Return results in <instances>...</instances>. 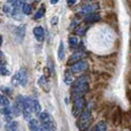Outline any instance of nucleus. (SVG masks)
<instances>
[{"instance_id": "9", "label": "nucleus", "mask_w": 131, "mask_h": 131, "mask_svg": "<svg viewBox=\"0 0 131 131\" xmlns=\"http://www.w3.org/2000/svg\"><path fill=\"white\" fill-rule=\"evenodd\" d=\"M34 35H35V37H36V39L37 40H39V41H41L43 38H45V30H43V28L42 27H36V28H34Z\"/></svg>"}, {"instance_id": "5", "label": "nucleus", "mask_w": 131, "mask_h": 131, "mask_svg": "<svg viewBox=\"0 0 131 131\" xmlns=\"http://www.w3.org/2000/svg\"><path fill=\"white\" fill-rule=\"evenodd\" d=\"M32 100L29 98H24V104L22 107V113L25 119H29L32 114Z\"/></svg>"}, {"instance_id": "27", "label": "nucleus", "mask_w": 131, "mask_h": 131, "mask_svg": "<svg viewBox=\"0 0 131 131\" xmlns=\"http://www.w3.org/2000/svg\"><path fill=\"white\" fill-rule=\"evenodd\" d=\"M36 131H48V128L46 127V125H41V126H39Z\"/></svg>"}, {"instance_id": "24", "label": "nucleus", "mask_w": 131, "mask_h": 131, "mask_svg": "<svg viewBox=\"0 0 131 131\" xmlns=\"http://www.w3.org/2000/svg\"><path fill=\"white\" fill-rule=\"evenodd\" d=\"M3 11H4V13H6V14H11L12 13V11H13V9H12L11 5L5 4V5L3 6Z\"/></svg>"}, {"instance_id": "15", "label": "nucleus", "mask_w": 131, "mask_h": 131, "mask_svg": "<svg viewBox=\"0 0 131 131\" xmlns=\"http://www.w3.org/2000/svg\"><path fill=\"white\" fill-rule=\"evenodd\" d=\"M38 127H39V122L37 119H31L29 121V128L31 131H36Z\"/></svg>"}, {"instance_id": "2", "label": "nucleus", "mask_w": 131, "mask_h": 131, "mask_svg": "<svg viewBox=\"0 0 131 131\" xmlns=\"http://www.w3.org/2000/svg\"><path fill=\"white\" fill-rule=\"evenodd\" d=\"M91 112L88 110H85L84 112H82L79 114L78 120H77V125H78L79 129L81 131H85L91 123Z\"/></svg>"}, {"instance_id": "31", "label": "nucleus", "mask_w": 131, "mask_h": 131, "mask_svg": "<svg viewBox=\"0 0 131 131\" xmlns=\"http://www.w3.org/2000/svg\"><path fill=\"white\" fill-rule=\"evenodd\" d=\"M15 1H17V0H8V2H9V3H12V4H13Z\"/></svg>"}, {"instance_id": "14", "label": "nucleus", "mask_w": 131, "mask_h": 131, "mask_svg": "<svg viewBox=\"0 0 131 131\" xmlns=\"http://www.w3.org/2000/svg\"><path fill=\"white\" fill-rule=\"evenodd\" d=\"M57 56H58L59 60H63V58H64V45L62 41H60V43H59Z\"/></svg>"}, {"instance_id": "11", "label": "nucleus", "mask_w": 131, "mask_h": 131, "mask_svg": "<svg viewBox=\"0 0 131 131\" xmlns=\"http://www.w3.org/2000/svg\"><path fill=\"white\" fill-rule=\"evenodd\" d=\"M85 56V53L81 52V51H79V52H74L70 56V58H69V61L70 62H77L78 60H82V58Z\"/></svg>"}, {"instance_id": "33", "label": "nucleus", "mask_w": 131, "mask_h": 131, "mask_svg": "<svg viewBox=\"0 0 131 131\" xmlns=\"http://www.w3.org/2000/svg\"><path fill=\"white\" fill-rule=\"evenodd\" d=\"M36 1H39V0H36Z\"/></svg>"}, {"instance_id": "10", "label": "nucleus", "mask_w": 131, "mask_h": 131, "mask_svg": "<svg viewBox=\"0 0 131 131\" xmlns=\"http://www.w3.org/2000/svg\"><path fill=\"white\" fill-rule=\"evenodd\" d=\"M101 19L100 15L97 13H91L89 15H87L85 18V21L87 23H95V22H98L99 20Z\"/></svg>"}, {"instance_id": "23", "label": "nucleus", "mask_w": 131, "mask_h": 131, "mask_svg": "<svg viewBox=\"0 0 131 131\" xmlns=\"http://www.w3.org/2000/svg\"><path fill=\"white\" fill-rule=\"evenodd\" d=\"M10 74V71L8 70V68L4 67V66H0V75L1 76H7Z\"/></svg>"}, {"instance_id": "13", "label": "nucleus", "mask_w": 131, "mask_h": 131, "mask_svg": "<svg viewBox=\"0 0 131 131\" xmlns=\"http://www.w3.org/2000/svg\"><path fill=\"white\" fill-rule=\"evenodd\" d=\"M32 110H33L36 113H38V114L40 112L41 106H40V104L39 103V101H37V100H32Z\"/></svg>"}, {"instance_id": "34", "label": "nucleus", "mask_w": 131, "mask_h": 131, "mask_svg": "<svg viewBox=\"0 0 131 131\" xmlns=\"http://www.w3.org/2000/svg\"><path fill=\"white\" fill-rule=\"evenodd\" d=\"M14 131H17V130H14Z\"/></svg>"}, {"instance_id": "12", "label": "nucleus", "mask_w": 131, "mask_h": 131, "mask_svg": "<svg viewBox=\"0 0 131 131\" xmlns=\"http://www.w3.org/2000/svg\"><path fill=\"white\" fill-rule=\"evenodd\" d=\"M106 129H107L106 123L104 121H100L93 127L91 131H106Z\"/></svg>"}, {"instance_id": "1", "label": "nucleus", "mask_w": 131, "mask_h": 131, "mask_svg": "<svg viewBox=\"0 0 131 131\" xmlns=\"http://www.w3.org/2000/svg\"><path fill=\"white\" fill-rule=\"evenodd\" d=\"M89 91V82L87 77L83 76L77 79L73 86V96L75 98L83 97Z\"/></svg>"}, {"instance_id": "20", "label": "nucleus", "mask_w": 131, "mask_h": 131, "mask_svg": "<svg viewBox=\"0 0 131 131\" xmlns=\"http://www.w3.org/2000/svg\"><path fill=\"white\" fill-rule=\"evenodd\" d=\"M45 12H46V10H45V7H40L39 10L37 11V13L35 14V19H40V18H42V16L45 15Z\"/></svg>"}, {"instance_id": "4", "label": "nucleus", "mask_w": 131, "mask_h": 131, "mask_svg": "<svg viewBox=\"0 0 131 131\" xmlns=\"http://www.w3.org/2000/svg\"><path fill=\"white\" fill-rule=\"evenodd\" d=\"M84 106H85V101H84L83 97L75 98L74 102H73V114L75 116L79 115L82 112Z\"/></svg>"}, {"instance_id": "18", "label": "nucleus", "mask_w": 131, "mask_h": 131, "mask_svg": "<svg viewBox=\"0 0 131 131\" xmlns=\"http://www.w3.org/2000/svg\"><path fill=\"white\" fill-rule=\"evenodd\" d=\"M9 104H10V102H9L8 98L5 97L4 95L0 94V105L1 106H8Z\"/></svg>"}, {"instance_id": "7", "label": "nucleus", "mask_w": 131, "mask_h": 131, "mask_svg": "<svg viewBox=\"0 0 131 131\" xmlns=\"http://www.w3.org/2000/svg\"><path fill=\"white\" fill-rule=\"evenodd\" d=\"M99 8L98 4H86L80 8V14L82 15H89L91 13H95Z\"/></svg>"}, {"instance_id": "25", "label": "nucleus", "mask_w": 131, "mask_h": 131, "mask_svg": "<svg viewBox=\"0 0 131 131\" xmlns=\"http://www.w3.org/2000/svg\"><path fill=\"white\" fill-rule=\"evenodd\" d=\"M69 45L71 46H76L78 45V39L76 37H71L69 39Z\"/></svg>"}, {"instance_id": "30", "label": "nucleus", "mask_w": 131, "mask_h": 131, "mask_svg": "<svg viewBox=\"0 0 131 131\" xmlns=\"http://www.w3.org/2000/svg\"><path fill=\"white\" fill-rule=\"evenodd\" d=\"M127 96H128L129 100L131 101V91H128V92H127Z\"/></svg>"}, {"instance_id": "22", "label": "nucleus", "mask_w": 131, "mask_h": 131, "mask_svg": "<svg viewBox=\"0 0 131 131\" xmlns=\"http://www.w3.org/2000/svg\"><path fill=\"white\" fill-rule=\"evenodd\" d=\"M0 112H1L2 114H4V115H9V114L12 113V110H11V108L9 107V105H8V106L0 108Z\"/></svg>"}, {"instance_id": "35", "label": "nucleus", "mask_w": 131, "mask_h": 131, "mask_svg": "<svg viewBox=\"0 0 131 131\" xmlns=\"http://www.w3.org/2000/svg\"><path fill=\"white\" fill-rule=\"evenodd\" d=\"M22 1H23V0H22Z\"/></svg>"}, {"instance_id": "6", "label": "nucleus", "mask_w": 131, "mask_h": 131, "mask_svg": "<svg viewBox=\"0 0 131 131\" xmlns=\"http://www.w3.org/2000/svg\"><path fill=\"white\" fill-rule=\"evenodd\" d=\"M88 68V64L87 62L84 60H80L75 62L73 65H71L70 67V72L72 74H77V73H81L83 71H85L86 69Z\"/></svg>"}, {"instance_id": "28", "label": "nucleus", "mask_w": 131, "mask_h": 131, "mask_svg": "<svg viewBox=\"0 0 131 131\" xmlns=\"http://www.w3.org/2000/svg\"><path fill=\"white\" fill-rule=\"evenodd\" d=\"M76 2H77V0H67V4H68L69 6H73Z\"/></svg>"}, {"instance_id": "32", "label": "nucleus", "mask_w": 131, "mask_h": 131, "mask_svg": "<svg viewBox=\"0 0 131 131\" xmlns=\"http://www.w3.org/2000/svg\"><path fill=\"white\" fill-rule=\"evenodd\" d=\"M1 43H2V37L0 36V46H1Z\"/></svg>"}, {"instance_id": "26", "label": "nucleus", "mask_w": 131, "mask_h": 131, "mask_svg": "<svg viewBox=\"0 0 131 131\" xmlns=\"http://www.w3.org/2000/svg\"><path fill=\"white\" fill-rule=\"evenodd\" d=\"M46 78L43 77V76H41L40 78H39V85L41 87V88H43L45 89V85H46Z\"/></svg>"}, {"instance_id": "17", "label": "nucleus", "mask_w": 131, "mask_h": 131, "mask_svg": "<svg viewBox=\"0 0 131 131\" xmlns=\"http://www.w3.org/2000/svg\"><path fill=\"white\" fill-rule=\"evenodd\" d=\"M22 12L25 14V15H30L32 12V7L30 4L28 3H23L22 5Z\"/></svg>"}, {"instance_id": "3", "label": "nucleus", "mask_w": 131, "mask_h": 131, "mask_svg": "<svg viewBox=\"0 0 131 131\" xmlns=\"http://www.w3.org/2000/svg\"><path fill=\"white\" fill-rule=\"evenodd\" d=\"M27 82H28V75H27V71L22 68L16 73L12 78V83L13 85H18L20 84L21 86H26Z\"/></svg>"}, {"instance_id": "16", "label": "nucleus", "mask_w": 131, "mask_h": 131, "mask_svg": "<svg viewBox=\"0 0 131 131\" xmlns=\"http://www.w3.org/2000/svg\"><path fill=\"white\" fill-rule=\"evenodd\" d=\"M64 82L67 85H70L73 82V77H72V73L69 72V71H66L64 74Z\"/></svg>"}, {"instance_id": "21", "label": "nucleus", "mask_w": 131, "mask_h": 131, "mask_svg": "<svg viewBox=\"0 0 131 131\" xmlns=\"http://www.w3.org/2000/svg\"><path fill=\"white\" fill-rule=\"evenodd\" d=\"M17 126H18L17 122H10V123H7L5 125V129H6V131H14L16 130Z\"/></svg>"}, {"instance_id": "8", "label": "nucleus", "mask_w": 131, "mask_h": 131, "mask_svg": "<svg viewBox=\"0 0 131 131\" xmlns=\"http://www.w3.org/2000/svg\"><path fill=\"white\" fill-rule=\"evenodd\" d=\"M39 116L40 121L43 123V125H46L48 129H50L52 127V120L50 118V115L47 112H39Z\"/></svg>"}, {"instance_id": "29", "label": "nucleus", "mask_w": 131, "mask_h": 131, "mask_svg": "<svg viewBox=\"0 0 131 131\" xmlns=\"http://www.w3.org/2000/svg\"><path fill=\"white\" fill-rule=\"evenodd\" d=\"M58 1L59 0H50V3H51V4H56Z\"/></svg>"}, {"instance_id": "19", "label": "nucleus", "mask_w": 131, "mask_h": 131, "mask_svg": "<svg viewBox=\"0 0 131 131\" xmlns=\"http://www.w3.org/2000/svg\"><path fill=\"white\" fill-rule=\"evenodd\" d=\"M16 35H17V37L23 39L24 36H25V27H23V26L18 27V28L16 29Z\"/></svg>"}]
</instances>
